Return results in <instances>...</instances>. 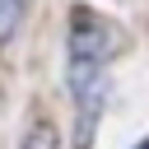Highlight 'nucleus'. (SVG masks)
Returning a JSON list of instances; mask_svg holds the SVG:
<instances>
[{
	"label": "nucleus",
	"instance_id": "3",
	"mask_svg": "<svg viewBox=\"0 0 149 149\" xmlns=\"http://www.w3.org/2000/svg\"><path fill=\"white\" fill-rule=\"evenodd\" d=\"M19 19H23V0H0V42L19 28Z\"/></svg>",
	"mask_w": 149,
	"mask_h": 149
},
{
	"label": "nucleus",
	"instance_id": "4",
	"mask_svg": "<svg viewBox=\"0 0 149 149\" xmlns=\"http://www.w3.org/2000/svg\"><path fill=\"white\" fill-rule=\"evenodd\" d=\"M28 149H56V130H51V121L33 126V135H28Z\"/></svg>",
	"mask_w": 149,
	"mask_h": 149
},
{
	"label": "nucleus",
	"instance_id": "2",
	"mask_svg": "<svg viewBox=\"0 0 149 149\" xmlns=\"http://www.w3.org/2000/svg\"><path fill=\"white\" fill-rule=\"evenodd\" d=\"M112 51H116V28L107 19H98L93 9H74L70 14V56L107 61Z\"/></svg>",
	"mask_w": 149,
	"mask_h": 149
},
{
	"label": "nucleus",
	"instance_id": "1",
	"mask_svg": "<svg viewBox=\"0 0 149 149\" xmlns=\"http://www.w3.org/2000/svg\"><path fill=\"white\" fill-rule=\"evenodd\" d=\"M70 93H74L79 116H84L79 140H88V135H93V121H98V112H102V98H107V74H102V61L70 56Z\"/></svg>",
	"mask_w": 149,
	"mask_h": 149
},
{
	"label": "nucleus",
	"instance_id": "5",
	"mask_svg": "<svg viewBox=\"0 0 149 149\" xmlns=\"http://www.w3.org/2000/svg\"><path fill=\"white\" fill-rule=\"evenodd\" d=\"M135 149H149V140H140V144H135Z\"/></svg>",
	"mask_w": 149,
	"mask_h": 149
}]
</instances>
